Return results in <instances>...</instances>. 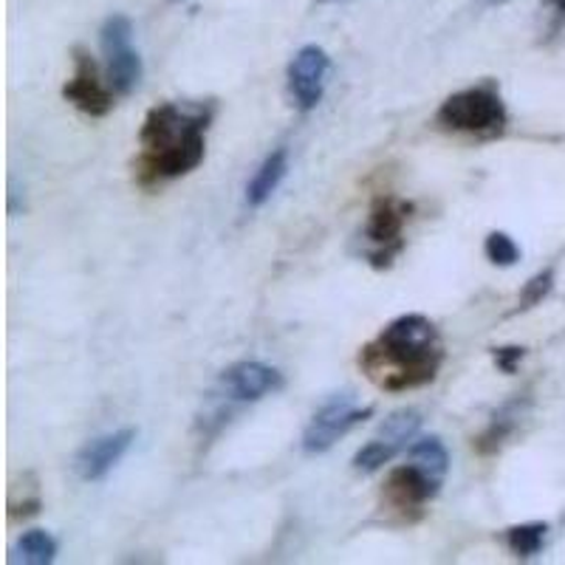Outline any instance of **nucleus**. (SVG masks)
<instances>
[{
  "instance_id": "1",
  "label": "nucleus",
  "mask_w": 565,
  "mask_h": 565,
  "mask_svg": "<svg viewBox=\"0 0 565 565\" xmlns=\"http://www.w3.org/2000/svg\"><path fill=\"white\" fill-rule=\"evenodd\" d=\"M444 365L438 328L424 315H402L360 351V367L385 393H405L436 382Z\"/></svg>"
},
{
  "instance_id": "2",
  "label": "nucleus",
  "mask_w": 565,
  "mask_h": 565,
  "mask_svg": "<svg viewBox=\"0 0 565 565\" xmlns=\"http://www.w3.org/2000/svg\"><path fill=\"white\" fill-rule=\"evenodd\" d=\"M210 105L161 103L148 110L139 130L141 153L136 159V181L141 186H159L164 181L193 173L204 161Z\"/></svg>"
},
{
  "instance_id": "3",
  "label": "nucleus",
  "mask_w": 565,
  "mask_h": 565,
  "mask_svg": "<svg viewBox=\"0 0 565 565\" xmlns=\"http://www.w3.org/2000/svg\"><path fill=\"white\" fill-rule=\"evenodd\" d=\"M509 122L507 105L492 83L463 88L441 103L436 125L447 134H461L469 139H498Z\"/></svg>"
},
{
  "instance_id": "4",
  "label": "nucleus",
  "mask_w": 565,
  "mask_h": 565,
  "mask_svg": "<svg viewBox=\"0 0 565 565\" xmlns=\"http://www.w3.org/2000/svg\"><path fill=\"white\" fill-rule=\"evenodd\" d=\"M282 373L277 367L264 365V362L246 360L232 365L230 371L221 373V382L212 393V407L206 418H226L230 407L226 405H249V402H260L264 396L282 391Z\"/></svg>"
},
{
  "instance_id": "5",
  "label": "nucleus",
  "mask_w": 565,
  "mask_h": 565,
  "mask_svg": "<svg viewBox=\"0 0 565 565\" xmlns=\"http://www.w3.org/2000/svg\"><path fill=\"white\" fill-rule=\"evenodd\" d=\"M413 204L396 195H380L371 204L365 224V257L373 269H387L405 249V224L411 221Z\"/></svg>"
},
{
  "instance_id": "6",
  "label": "nucleus",
  "mask_w": 565,
  "mask_h": 565,
  "mask_svg": "<svg viewBox=\"0 0 565 565\" xmlns=\"http://www.w3.org/2000/svg\"><path fill=\"white\" fill-rule=\"evenodd\" d=\"M373 416V407H360L356 405V398L353 393H337L320 407V411L311 416L309 427L302 433V450L309 452V456H322L340 441L342 436L353 430V427H360L362 422Z\"/></svg>"
},
{
  "instance_id": "7",
  "label": "nucleus",
  "mask_w": 565,
  "mask_h": 565,
  "mask_svg": "<svg viewBox=\"0 0 565 565\" xmlns=\"http://www.w3.org/2000/svg\"><path fill=\"white\" fill-rule=\"evenodd\" d=\"M99 40H103V52L108 57L110 88L119 97H128L139 88L141 77H145V65L134 49V23L125 14H110L103 23Z\"/></svg>"
},
{
  "instance_id": "8",
  "label": "nucleus",
  "mask_w": 565,
  "mask_h": 565,
  "mask_svg": "<svg viewBox=\"0 0 565 565\" xmlns=\"http://www.w3.org/2000/svg\"><path fill=\"white\" fill-rule=\"evenodd\" d=\"M63 99L90 119H103L114 110V88L99 77L97 60L85 49H74V77L63 85Z\"/></svg>"
},
{
  "instance_id": "9",
  "label": "nucleus",
  "mask_w": 565,
  "mask_h": 565,
  "mask_svg": "<svg viewBox=\"0 0 565 565\" xmlns=\"http://www.w3.org/2000/svg\"><path fill=\"white\" fill-rule=\"evenodd\" d=\"M328 74H331V57H328L326 49L315 43L302 45L300 52L291 57L289 71H286L291 99L297 103V108L309 114L322 103L328 88Z\"/></svg>"
},
{
  "instance_id": "10",
  "label": "nucleus",
  "mask_w": 565,
  "mask_h": 565,
  "mask_svg": "<svg viewBox=\"0 0 565 565\" xmlns=\"http://www.w3.org/2000/svg\"><path fill=\"white\" fill-rule=\"evenodd\" d=\"M438 492H441V487L430 476H424L422 469L413 467V463H405V467L391 469L382 498H385V507L391 512H398L405 521H416Z\"/></svg>"
},
{
  "instance_id": "11",
  "label": "nucleus",
  "mask_w": 565,
  "mask_h": 565,
  "mask_svg": "<svg viewBox=\"0 0 565 565\" xmlns=\"http://www.w3.org/2000/svg\"><path fill=\"white\" fill-rule=\"evenodd\" d=\"M134 441H136L134 427H125V430L108 433V436H99V438H94V441H88L83 450L77 452V458H74V469H77V476L83 478L85 483H94V481H103V478H108L110 469H114L116 463L128 456L130 444Z\"/></svg>"
},
{
  "instance_id": "12",
  "label": "nucleus",
  "mask_w": 565,
  "mask_h": 565,
  "mask_svg": "<svg viewBox=\"0 0 565 565\" xmlns=\"http://www.w3.org/2000/svg\"><path fill=\"white\" fill-rule=\"evenodd\" d=\"M286 173H289V150L277 148L275 153L266 156L264 164L257 168L255 179L246 186V204L255 206V210L264 206L277 193V186L282 184Z\"/></svg>"
},
{
  "instance_id": "13",
  "label": "nucleus",
  "mask_w": 565,
  "mask_h": 565,
  "mask_svg": "<svg viewBox=\"0 0 565 565\" xmlns=\"http://www.w3.org/2000/svg\"><path fill=\"white\" fill-rule=\"evenodd\" d=\"M407 463L418 467L424 476H430L438 487H444V478L450 472V452L441 444V438H418L407 447Z\"/></svg>"
},
{
  "instance_id": "14",
  "label": "nucleus",
  "mask_w": 565,
  "mask_h": 565,
  "mask_svg": "<svg viewBox=\"0 0 565 565\" xmlns=\"http://www.w3.org/2000/svg\"><path fill=\"white\" fill-rule=\"evenodd\" d=\"M521 418H523L521 402H509V405H503L501 411L494 413L492 422L487 424V430L476 438V450L481 452V456H492V452L501 450L503 441L518 430Z\"/></svg>"
},
{
  "instance_id": "15",
  "label": "nucleus",
  "mask_w": 565,
  "mask_h": 565,
  "mask_svg": "<svg viewBox=\"0 0 565 565\" xmlns=\"http://www.w3.org/2000/svg\"><path fill=\"white\" fill-rule=\"evenodd\" d=\"M18 548L23 554V563L29 565H49L57 557V540L45 529H29L23 537L18 540Z\"/></svg>"
},
{
  "instance_id": "16",
  "label": "nucleus",
  "mask_w": 565,
  "mask_h": 565,
  "mask_svg": "<svg viewBox=\"0 0 565 565\" xmlns=\"http://www.w3.org/2000/svg\"><path fill=\"white\" fill-rule=\"evenodd\" d=\"M398 452H402V447H398V444L376 436L373 441H367L365 447L356 452V456H353V469H356V472H365V476H371V472H380L385 463H391Z\"/></svg>"
},
{
  "instance_id": "17",
  "label": "nucleus",
  "mask_w": 565,
  "mask_h": 565,
  "mask_svg": "<svg viewBox=\"0 0 565 565\" xmlns=\"http://www.w3.org/2000/svg\"><path fill=\"white\" fill-rule=\"evenodd\" d=\"M546 532V523H523V526H512L507 532V546L512 548V554H518V557H534V554L543 552Z\"/></svg>"
},
{
  "instance_id": "18",
  "label": "nucleus",
  "mask_w": 565,
  "mask_h": 565,
  "mask_svg": "<svg viewBox=\"0 0 565 565\" xmlns=\"http://www.w3.org/2000/svg\"><path fill=\"white\" fill-rule=\"evenodd\" d=\"M418 427H422V413L418 411H398L391 418H385V424L380 427V436L387 441L398 444L402 450L411 447V441L416 438Z\"/></svg>"
},
{
  "instance_id": "19",
  "label": "nucleus",
  "mask_w": 565,
  "mask_h": 565,
  "mask_svg": "<svg viewBox=\"0 0 565 565\" xmlns=\"http://www.w3.org/2000/svg\"><path fill=\"white\" fill-rule=\"evenodd\" d=\"M483 252H487V257L494 266H514L521 260V249H518V244L509 238L507 232H489Z\"/></svg>"
},
{
  "instance_id": "20",
  "label": "nucleus",
  "mask_w": 565,
  "mask_h": 565,
  "mask_svg": "<svg viewBox=\"0 0 565 565\" xmlns=\"http://www.w3.org/2000/svg\"><path fill=\"white\" fill-rule=\"evenodd\" d=\"M552 286H554L552 271H540V275H534L532 280L526 282V289H523L521 295V309H532V306L543 302V297L552 291Z\"/></svg>"
},
{
  "instance_id": "21",
  "label": "nucleus",
  "mask_w": 565,
  "mask_h": 565,
  "mask_svg": "<svg viewBox=\"0 0 565 565\" xmlns=\"http://www.w3.org/2000/svg\"><path fill=\"white\" fill-rule=\"evenodd\" d=\"M523 356H526V348H521V345L494 348V351H492L494 365L501 367L503 373H514V371H518V365H521V362H523Z\"/></svg>"
},
{
  "instance_id": "22",
  "label": "nucleus",
  "mask_w": 565,
  "mask_h": 565,
  "mask_svg": "<svg viewBox=\"0 0 565 565\" xmlns=\"http://www.w3.org/2000/svg\"><path fill=\"white\" fill-rule=\"evenodd\" d=\"M543 7L548 12V32L557 34L565 26V0H543Z\"/></svg>"
},
{
  "instance_id": "23",
  "label": "nucleus",
  "mask_w": 565,
  "mask_h": 565,
  "mask_svg": "<svg viewBox=\"0 0 565 565\" xmlns=\"http://www.w3.org/2000/svg\"><path fill=\"white\" fill-rule=\"evenodd\" d=\"M481 3H487V7H501V3H507V0H481Z\"/></svg>"
},
{
  "instance_id": "24",
  "label": "nucleus",
  "mask_w": 565,
  "mask_h": 565,
  "mask_svg": "<svg viewBox=\"0 0 565 565\" xmlns=\"http://www.w3.org/2000/svg\"><path fill=\"white\" fill-rule=\"evenodd\" d=\"M320 3H345V0H320Z\"/></svg>"
},
{
  "instance_id": "25",
  "label": "nucleus",
  "mask_w": 565,
  "mask_h": 565,
  "mask_svg": "<svg viewBox=\"0 0 565 565\" xmlns=\"http://www.w3.org/2000/svg\"><path fill=\"white\" fill-rule=\"evenodd\" d=\"M173 3H181V0H173Z\"/></svg>"
}]
</instances>
